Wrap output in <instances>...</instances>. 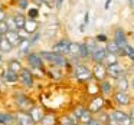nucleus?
Segmentation results:
<instances>
[{
  "label": "nucleus",
  "instance_id": "nucleus-26",
  "mask_svg": "<svg viewBox=\"0 0 134 125\" xmlns=\"http://www.w3.org/2000/svg\"><path fill=\"white\" fill-rule=\"evenodd\" d=\"M105 49H107V52L114 53V55H118V56L121 55V49H120V46L114 40H108L105 43Z\"/></svg>",
  "mask_w": 134,
  "mask_h": 125
},
{
  "label": "nucleus",
  "instance_id": "nucleus-25",
  "mask_svg": "<svg viewBox=\"0 0 134 125\" xmlns=\"http://www.w3.org/2000/svg\"><path fill=\"white\" fill-rule=\"evenodd\" d=\"M13 49H15V47H13V45L10 43V42L7 40L6 38H3V39H2V42H0V53H2V55H6V53H10Z\"/></svg>",
  "mask_w": 134,
  "mask_h": 125
},
{
  "label": "nucleus",
  "instance_id": "nucleus-14",
  "mask_svg": "<svg viewBox=\"0 0 134 125\" xmlns=\"http://www.w3.org/2000/svg\"><path fill=\"white\" fill-rule=\"evenodd\" d=\"M114 88H115V91H124V92L131 91L130 78H128L127 75H122V76H120V78L114 79Z\"/></svg>",
  "mask_w": 134,
  "mask_h": 125
},
{
  "label": "nucleus",
  "instance_id": "nucleus-1",
  "mask_svg": "<svg viewBox=\"0 0 134 125\" xmlns=\"http://www.w3.org/2000/svg\"><path fill=\"white\" fill-rule=\"evenodd\" d=\"M12 102L15 105V111H29L30 108L35 105L33 99L30 98L27 93H25L23 91H13L12 93Z\"/></svg>",
  "mask_w": 134,
  "mask_h": 125
},
{
  "label": "nucleus",
  "instance_id": "nucleus-13",
  "mask_svg": "<svg viewBox=\"0 0 134 125\" xmlns=\"http://www.w3.org/2000/svg\"><path fill=\"white\" fill-rule=\"evenodd\" d=\"M107 73H108V78L114 81V79L125 75V69L122 68V65L118 62V63H115V65H110V66H107Z\"/></svg>",
  "mask_w": 134,
  "mask_h": 125
},
{
  "label": "nucleus",
  "instance_id": "nucleus-47",
  "mask_svg": "<svg viewBox=\"0 0 134 125\" xmlns=\"http://www.w3.org/2000/svg\"><path fill=\"white\" fill-rule=\"evenodd\" d=\"M56 125H62V124H59V122H58V124H56Z\"/></svg>",
  "mask_w": 134,
  "mask_h": 125
},
{
  "label": "nucleus",
  "instance_id": "nucleus-18",
  "mask_svg": "<svg viewBox=\"0 0 134 125\" xmlns=\"http://www.w3.org/2000/svg\"><path fill=\"white\" fill-rule=\"evenodd\" d=\"M58 118H59L58 112H55V111H46V114L43 115L42 121L38 125H56L58 124Z\"/></svg>",
  "mask_w": 134,
  "mask_h": 125
},
{
  "label": "nucleus",
  "instance_id": "nucleus-4",
  "mask_svg": "<svg viewBox=\"0 0 134 125\" xmlns=\"http://www.w3.org/2000/svg\"><path fill=\"white\" fill-rule=\"evenodd\" d=\"M72 73L75 76V79L78 82H90L92 81V69L90 66H87L85 63H75L72 68Z\"/></svg>",
  "mask_w": 134,
  "mask_h": 125
},
{
  "label": "nucleus",
  "instance_id": "nucleus-35",
  "mask_svg": "<svg viewBox=\"0 0 134 125\" xmlns=\"http://www.w3.org/2000/svg\"><path fill=\"white\" fill-rule=\"evenodd\" d=\"M107 125H120L118 121L115 119V116H114V114H113V111H111V108L108 109V122H107Z\"/></svg>",
  "mask_w": 134,
  "mask_h": 125
},
{
  "label": "nucleus",
  "instance_id": "nucleus-30",
  "mask_svg": "<svg viewBox=\"0 0 134 125\" xmlns=\"http://www.w3.org/2000/svg\"><path fill=\"white\" fill-rule=\"evenodd\" d=\"M79 59H90V50L87 43H79Z\"/></svg>",
  "mask_w": 134,
  "mask_h": 125
},
{
  "label": "nucleus",
  "instance_id": "nucleus-24",
  "mask_svg": "<svg viewBox=\"0 0 134 125\" xmlns=\"http://www.w3.org/2000/svg\"><path fill=\"white\" fill-rule=\"evenodd\" d=\"M84 111H85V105L78 104V105H75V106L69 111V114H71V116L74 118V121L78 122L79 121V116L82 115V112H84Z\"/></svg>",
  "mask_w": 134,
  "mask_h": 125
},
{
  "label": "nucleus",
  "instance_id": "nucleus-40",
  "mask_svg": "<svg viewBox=\"0 0 134 125\" xmlns=\"http://www.w3.org/2000/svg\"><path fill=\"white\" fill-rule=\"evenodd\" d=\"M42 2H43L45 4H48L49 7H53V6H55V0H42Z\"/></svg>",
  "mask_w": 134,
  "mask_h": 125
},
{
  "label": "nucleus",
  "instance_id": "nucleus-20",
  "mask_svg": "<svg viewBox=\"0 0 134 125\" xmlns=\"http://www.w3.org/2000/svg\"><path fill=\"white\" fill-rule=\"evenodd\" d=\"M30 47H32V42H30V39H22L20 43H19V46L16 47V49H18V53L20 56H26L27 53L30 52Z\"/></svg>",
  "mask_w": 134,
  "mask_h": 125
},
{
  "label": "nucleus",
  "instance_id": "nucleus-12",
  "mask_svg": "<svg viewBox=\"0 0 134 125\" xmlns=\"http://www.w3.org/2000/svg\"><path fill=\"white\" fill-rule=\"evenodd\" d=\"M27 112L30 114V116H32V119L36 122V125L39 124V122L42 121V118H43V115L46 114V109H45V106H42V105L39 104H35L32 108H30Z\"/></svg>",
  "mask_w": 134,
  "mask_h": 125
},
{
  "label": "nucleus",
  "instance_id": "nucleus-44",
  "mask_svg": "<svg viewBox=\"0 0 134 125\" xmlns=\"http://www.w3.org/2000/svg\"><path fill=\"white\" fill-rule=\"evenodd\" d=\"M72 125H81V124H79V122H74Z\"/></svg>",
  "mask_w": 134,
  "mask_h": 125
},
{
  "label": "nucleus",
  "instance_id": "nucleus-8",
  "mask_svg": "<svg viewBox=\"0 0 134 125\" xmlns=\"http://www.w3.org/2000/svg\"><path fill=\"white\" fill-rule=\"evenodd\" d=\"M115 92V88H114V81L110 78L104 79V81L99 82V93H101L104 98H111L113 93Z\"/></svg>",
  "mask_w": 134,
  "mask_h": 125
},
{
  "label": "nucleus",
  "instance_id": "nucleus-21",
  "mask_svg": "<svg viewBox=\"0 0 134 125\" xmlns=\"http://www.w3.org/2000/svg\"><path fill=\"white\" fill-rule=\"evenodd\" d=\"M4 38H6L7 40L13 45V47H18L19 43H20V40H22V36L19 35L18 30H9V32L4 35Z\"/></svg>",
  "mask_w": 134,
  "mask_h": 125
},
{
  "label": "nucleus",
  "instance_id": "nucleus-29",
  "mask_svg": "<svg viewBox=\"0 0 134 125\" xmlns=\"http://www.w3.org/2000/svg\"><path fill=\"white\" fill-rule=\"evenodd\" d=\"M118 62H120L118 55H114V53L107 52V56H105V59H104V65H105V66H110V65H115V63H118Z\"/></svg>",
  "mask_w": 134,
  "mask_h": 125
},
{
  "label": "nucleus",
  "instance_id": "nucleus-32",
  "mask_svg": "<svg viewBox=\"0 0 134 125\" xmlns=\"http://www.w3.org/2000/svg\"><path fill=\"white\" fill-rule=\"evenodd\" d=\"M69 56H76L79 59V43L78 42H71L69 45Z\"/></svg>",
  "mask_w": 134,
  "mask_h": 125
},
{
  "label": "nucleus",
  "instance_id": "nucleus-19",
  "mask_svg": "<svg viewBox=\"0 0 134 125\" xmlns=\"http://www.w3.org/2000/svg\"><path fill=\"white\" fill-rule=\"evenodd\" d=\"M7 69H10L12 72H15V73H20L22 70H23V63H22V61L20 59H18V58H13V59H9L7 61Z\"/></svg>",
  "mask_w": 134,
  "mask_h": 125
},
{
  "label": "nucleus",
  "instance_id": "nucleus-5",
  "mask_svg": "<svg viewBox=\"0 0 134 125\" xmlns=\"http://www.w3.org/2000/svg\"><path fill=\"white\" fill-rule=\"evenodd\" d=\"M25 61L27 63V68H30V69H38V70L45 69V61L42 59L39 52H29L25 56Z\"/></svg>",
  "mask_w": 134,
  "mask_h": 125
},
{
  "label": "nucleus",
  "instance_id": "nucleus-37",
  "mask_svg": "<svg viewBox=\"0 0 134 125\" xmlns=\"http://www.w3.org/2000/svg\"><path fill=\"white\" fill-rule=\"evenodd\" d=\"M29 17L30 19H36L38 17V9H29Z\"/></svg>",
  "mask_w": 134,
  "mask_h": 125
},
{
  "label": "nucleus",
  "instance_id": "nucleus-9",
  "mask_svg": "<svg viewBox=\"0 0 134 125\" xmlns=\"http://www.w3.org/2000/svg\"><path fill=\"white\" fill-rule=\"evenodd\" d=\"M15 121L16 125H36V122L32 119L30 114L27 111H15Z\"/></svg>",
  "mask_w": 134,
  "mask_h": 125
},
{
  "label": "nucleus",
  "instance_id": "nucleus-41",
  "mask_svg": "<svg viewBox=\"0 0 134 125\" xmlns=\"http://www.w3.org/2000/svg\"><path fill=\"white\" fill-rule=\"evenodd\" d=\"M127 111H128V114H130V116H131V118H133V121H134V104L131 105V106L128 108Z\"/></svg>",
  "mask_w": 134,
  "mask_h": 125
},
{
  "label": "nucleus",
  "instance_id": "nucleus-38",
  "mask_svg": "<svg viewBox=\"0 0 134 125\" xmlns=\"http://www.w3.org/2000/svg\"><path fill=\"white\" fill-rule=\"evenodd\" d=\"M95 40L98 42V43H99V42H105V43H107L108 39H107V36H105V35H98V36L95 38Z\"/></svg>",
  "mask_w": 134,
  "mask_h": 125
},
{
  "label": "nucleus",
  "instance_id": "nucleus-39",
  "mask_svg": "<svg viewBox=\"0 0 134 125\" xmlns=\"http://www.w3.org/2000/svg\"><path fill=\"white\" fill-rule=\"evenodd\" d=\"M19 7L26 9V7H27V0H19Z\"/></svg>",
  "mask_w": 134,
  "mask_h": 125
},
{
  "label": "nucleus",
  "instance_id": "nucleus-2",
  "mask_svg": "<svg viewBox=\"0 0 134 125\" xmlns=\"http://www.w3.org/2000/svg\"><path fill=\"white\" fill-rule=\"evenodd\" d=\"M110 101H111V106L121 108V109H128L134 104L130 92H124V91H115L113 93V96L110 98Z\"/></svg>",
  "mask_w": 134,
  "mask_h": 125
},
{
  "label": "nucleus",
  "instance_id": "nucleus-16",
  "mask_svg": "<svg viewBox=\"0 0 134 125\" xmlns=\"http://www.w3.org/2000/svg\"><path fill=\"white\" fill-rule=\"evenodd\" d=\"M105 56H107V49H105V46L98 45V46H97V49L92 52V55H91L90 59L94 62V63H104Z\"/></svg>",
  "mask_w": 134,
  "mask_h": 125
},
{
  "label": "nucleus",
  "instance_id": "nucleus-27",
  "mask_svg": "<svg viewBox=\"0 0 134 125\" xmlns=\"http://www.w3.org/2000/svg\"><path fill=\"white\" fill-rule=\"evenodd\" d=\"M94 116H95V115H94V114H91L90 111L85 108V111L82 112V115L79 116V121H78V122H79L81 125H88V124H90V122L94 119Z\"/></svg>",
  "mask_w": 134,
  "mask_h": 125
},
{
  "label": "nucleus",
  "instance_id": "nucleus-43",
  "mask_svg": "<svg viewBox=\"0 0 134 125\" xmlns=\"http://www.w3.org/2000/svg\"><path fill=\"white\" fill-rule=\"evenodd\" d=\"M4 20H6V13L2 10V12H0V22H4Z\"/></svg>",
  "mask_w": 134,
  "mask_h": 125
},
{
  "label": "nucleus",
  "instance_id": "nucleus-33",
  "mask_svg": "<svg viewBox=\"0 0 134 125\" xmlns=\"http://www.w3.org/2000/svg\"><path fill=\"white\" fill-rule=\"evenodd\" d=\"M95 116L99 119V122H101V124L107 125V122H108V109H104V111H101V112H99L98 115H95Z\"/></svg>",
  "mask_w": 134,
  "mask_h": 125
},
{
  "label": "nucleus",
  "instance_id": "nucleus-34",
  "mask_svg": "<svg viewBox=\"0 0 134 125\" xmlns=\"http://www.w3.org/2000/svg\"><path fill=\"white\" fill-rule=\"evenodd\" d=\"M6 23L9 26V30H18V26H16V22L13 16H7L6 17Z\"/></svg>",
  "mask_w": 134,
  "mask_h": 125
},
{
  "label": "nucleus",
  "instance_id": "nucleus-23",
  "mask_svg": "<svg viewBox=\"0 0 134 125\" xmlns=\"http://www.w3.org/2000/svg\"><path fill=\"white\" fill-rule=\"evenodd\" d=\"M39 53H41L42 59L45 61V63L53 65V63H55V61H56V58H58V53L52 52V50H41Z\"/></svg>",
  "mask_w": 134,
  "mask_h": 125
},
{
  "label": "nucleus",
  "instance_id": "nucleus-36",
  "mask_svg": "<svg viewBox=\"0 0 134 125\" xmlns=\"http://www.w3.org/2000/svg\"><path fill=\"white\" fill-rule=\"evenodd\" d=\"M7 32H9V26H7L6 20H4V22H0V35L4 36Z\"/></svg>",
  "mask_w": 134,
  "mask_h": 125
},
{
  "label": "nucleus",
  "instance_id": "nucleus-31",
  "mask_svg": "<svg viewBox=\"0 0 134 125\" xmlns=\"http://www.w3.org/2000/svg\"><path fill=\"white\" fill-rule=\"evenodd\" d=\"M15 17V22H16V26H18V30H22L25 26V22H26V17H25L22 13H18V15L13 16Z\"/></svg>",
  "mask_w": 134,
  "mask_h": 125
},
{
  "label": "nucleus",
  "instance_id": "nucleus-17",
  "mask_svg": "<svg viewBox=\"0 0 134 125\" xmlns=\"http://www.w3.org/2000/svg\"><path fill=\"white\" fill-rule=\"evenodd\" d=\"M0 78L3 79V82L6 85H16V84H19V75H18V73H15V72H12V70L7 69V68L2 72Z\"/></svg>",
  "mask_w": 134,
  "mask_h": 125
},
{
  "label": "nucleus",
  "instance_id": "nucleus-45",
  "mask_svg": "<svg viewBox=\"0 0 134 125\" xmlns=\"http://www.w3.org/2000/svg\"><path fill=\"white\" fill-rule=\"evenodd\" d=\"M3 38H4V36H3V35H0V42H2V39H3Z\"/></svg>",
  "mask_w": 134,
  "mask_h": 125
},
{
  "label": "nucleus",
  "instance_id": "nucleus-48",
  "mask_svg": "<svg viewBox=\"0 0 134 125\" xmlns=\"http://www.w3.org/2000/svg\"><path fill=\"white\" fill-rule=\"evenodd\" d=\"M0 125H2V124H0Z\"/></svg>",
  "mask_w": 134,
  "mask_h": 125
},
{
  "label": "nucleus",
  "instance_id": "nucleus-3",
  "mask_svg": "<svg viewBox=\"0 0 134 125\" xmlns=\"http://www.w3.org/2000/svg\"><path fill=\"white\" fill-rule=\"evenodd\" d=\"M85 108H87L91 114H94V115H98V114L104 109H110V108H108V99L104 98L101 93H98V95H95V96H91V99L85 104Z\"/></svg>",
  "mask_w": 134,
  "mask_h": 125
},
{
  "label": "nucleus",
  "instance_id": "nucleus-15",
  "mask_svg": "<svg viewBox=\"0 0 134 125\" xmlns=\"http://www.w3.org/2000/svg\"><path fill=\"white\" fill-rule=\"evenodd\" d=\"M113 40H114V42H115V43L120 46V49H121V53H122V50L125 49V46L128 45V42H127V36H125V32L121 29V27L115 29V32H114V38H113Z\"/></svg>",
  "mask_w": 134,
  "mask_h": 125
},
{
  "label": "nucleus",
  "instance_id": "nucleus-42",
  "mask_svg": "<svg viewBox=\"0 0 134 125\" xmlns=\"http://www.w3.org/2000/svg\"><path fill=\"white\" fill-rule=\"evenodd\" d=\"M130 86H131V91L134 92V73L130 76Z\"/></svg>",
  "mask_w": 134,
  "mask_h": 125
},
{
  "label": "nucleus",
  "instance_id": "nucleus-11",
  "mask_svg": "<svg viewBox=\"0 0 134 125\" xmlns=\"http://www.w3.org/2000/svg\"><path fill=\"white\" fill-rule=\"evenodd\" d=\"M92 69V78L95 79L97 82H101L104 79L108 78L107 73V66L104 63H94V66L91 68Z\"/></svg>",
  "mask_w": 134,
  "mask_h": 125
},
{
  "label": "nucleus",
  "instance_id": "nucleus-6",
  "mask_svg": "<svg viewBox=\"0 0 134 125\" xmlns=\"http://www.w3.org/2000/svg\"><path fill=\"white\" fill-rule=\"evenodd\" d=\"M19 84L26 89H30L35 85V75L30 68H23L20 73H19Z\"/></svg>",
  "mask_w": 134,
  "mask_h": 125
},
{
  "label": "nucleus",
  "instance_id": "nucleus-10",
  "mask_svg": "<svg viewBox=\"0 0 134 125\" xmlns=\"http://www.w3.org/2000/svg\"><path fill=\"white\" fill-rule=\"evenodd\" d=\"M69 45H71V40H68V39H61V40H58L56 43L52 45V52L58 53V55H69Z\"/></svg>",
  "mask_w": 134,
  "mask_h": 125
},
{
  "label": "nucleus",
  "instance_id": "nucleus-46",
  "mask_svg": "<svg viewBox=\"0 0 134 125\" xmlns=\"http://www.w3.org/2000/svg\"><path fill=\"white\" fill-rule=\"evenodd\" d=\"M2 10H3V9H2V4H0V12H2Z\"/></svg>",
  "mask_w": 134,
  "mask_h": 125
},
{
  "label": "nucleus",
  "instance_id": "nucleus-22",
  "mask_svg": "<svg viewBox=\"0 0 134 125\" xmlns=\"http://www.w3.org/2000/svg\"><path fill=\"white\" fill-rule=\"evenodd\" d=\"M23 30L27 33L29 36H32L33 33L38 32V23H36L35 19H26V22H25V26H23Z\"/></svg>",
  "mask_w": 134,
  "mask_h": 125
},
{
  "label": "nucleus",
  "instance_id": "nucleus-28",
  "mask_svg": "<svg viewBox=\"0 0 134 125\" xmlns=\"http://www.w3.org/2000/svg\"><path fill=\"white\" fill-rule=\"evenodd\" d=\"M58 122L62 125H72L74 122V118L71 116L69 112H65V114H59V118H58Z\"/></svg>",
  "mask_w": 134,
  "mask_h": 125
},
{
  "label": "nucleus",
  "instance_id": "nucleus-7",
  "mask_svg": "<svg viewBox=\"0 0 134 125\" xmlns=\"http://www.w3.org/2000/svg\"><path fill=\"white\" fill-rule=\"evenodd\" d=\"M111 111H113L114 116H115V119L118 121L120 125H134V121L130 116V114H128L127 109H121V108H114L113 106Z\"/></svg>",
  "mask_w": 134,
  "mask_h": 125
}]
</instances>
